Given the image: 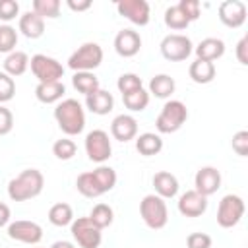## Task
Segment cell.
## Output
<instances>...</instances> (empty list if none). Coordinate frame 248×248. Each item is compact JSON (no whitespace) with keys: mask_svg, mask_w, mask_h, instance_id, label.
Wrapping results in <instances>:
<instances>
[{"mask_svg":"<svg viewBox=\"0 0 248 248\" xmlns=\"http://www.w3.org/2000/svg\"><path fill=\"white\" fill-rule=\"evenodd\" d=\"M45 176L37 169H25L8 182V198L12 202H27L43 192Z\"/></svg>","mask_w":248,"mask_h":248,"instance_id":"1","label":"cell"},{"mask_svg":"<svg viewBox=\"0 0 248 248\" xmlns=\"http://www.w3.org/2000/svg\"><path fill=\"white\" fill-rule=\"evenodd\" d=\"M54 120L66 136H78L85 128V112L76 99H62L56 103Z\"/></svg>","mask_w":248,"mask_h":248,"instance_id":"2","label":"cell"},{"mask_svg":"<svg viewBox=\"0 0 248 248\" xmlns=\"http://www.w3.org/2000/svg\"><path fill=\"white\" fill-rule=\"evenodd\" d=\"M188 118V108L182 101L170 99L163 105L157 120H155V128L159 134H174L182 128V124Z\"/></svg>","mask_w":248,"mask_h":248,"instance_id":"3","label":"cell"},{"mask_svg":"<svg viewBox=\"0 0 248 248\" xmlns=\"http://www.w3.org/2000/svg\"><path fill=\"white\" fill-rule=\"evenodd\" d=\"M140 215L143 219V223L153 229L159 231L169 223V209H167V202L163 198H159L157 194H147L141 202H140Z\"/></svg>","mask_w":248,"mask_h":248,"instance_id":"4","label":"cell"},{"mask_svg":"<svg viewBox=\"0 0 248 248\" xmlns=\"http://www.w3.org/2000/svg\"><path fill=\"white\" fill-rule=\"evenodd\" d=\"M103 62V48L97 43H83L68 58V68L74 72H93Z\"/></svg>","mask_w":248,"mask_h":248,"instance_id":"5","label":"cell"},{"mask_svg":"<svg viewBox=\"0 0 248 248\" xmlns=\"http://www.w3.org/2000/svg\"><path fill=\"white\" fill-rule=\"evenodd\" d=\"M244 217V200L236 194H227L221 198L217 207V225L221 229H232Z\"/></svg>","mask_w":248,"mask_h":248,"instance_id":"6","label":"cell"},{"mask_svg":"<svg viewBox=\"0 0 248 248\" xmlns=\"http://www.w3.org/2000/svg\"><path fill=\"white\" fill-rule=\"evenodd\" d=\"M70 232L79 248H99L103 242V232L91 223L89 217H78L70 225Z\"/></svg>","mask_w":248,"mask_h":248,"instance_id":"7","label":"cell"},{"mask_svg":"<svg viewBox=\"0 0 248 248\" xmlns=\"http://www.w3.org/2000/svg\"><path fill=\"white\" fill-rule=\"evenodd\" d=\"M29 66H31L33 76L39 79V83L62 81L64 68H62V64H60L56 58H52V56H46V54H35V56H31Z\"/></svg>","mask_w":248,"mask_h":248,"instance_id":"8","label":"cell"},{"mask_svg":"<svg viewBox=\"0 0 248 248\" xmlns=\"http://www.w3.org/2000/svg\"><path fill=\"white\" fill-rule=\"evenodd\" d=\"M192 41L182 33H170L161 41V54L170 62H182L192 54Z\"/></svg>","mask_w":248,"mask_h":248,"instance_id":"9","label":"cell"},{"mask_svg":"<svg viewBox=\"0 0 248 248\" xmlns=\"http://www.w3.org/2000/svg\"><path fill=\"white\" fill-rule=\"evenodd\" d=\"M85 153L93 163L103 165L105 161H108V157L112 153L108 134L105 130H91L85 136Z\"/></svg>","mask_w":248,"mask_h":248,"instance_id":"10","label":"cell"},{"mask_svg":"<svg viewBox=\"0 0 248 248\" xmlns=\"http://www.w3.org/2000/svg\"><path fill=\"white\" fill-rule=\"evenodd\" d=\"M8 236L12 240H17V242H23V244H39L41 238H43V229L39 223L35 221H27V219H17V221H12L8 223Z\"/></svg>","mask_w":248,"mask_h":248,"instance_id":"11","label":"cell"},{"mask_svg":"<svg viewBox=\"0 0 248 248\" xmlns=\"http://www.w3.org/2000/svg\"><path fill=\"white\" fill-rule=\"evenodd\" d=\"M116 10L122 17H126L128 21H132L134 25H147L151 12H149V4L145 0H120L116 2Z\"/></svg>","mask_w":248,"mask_h":248,"instance_id":"12","label":"cell"},{"mask_svg":"<svg viewBox=\"0 0 248 248\" xmlns=\"http://www.w3.org/2000/svg\"><path fill=\"white\" fill-rule=\"evenodd\" d=\"M246 4L240 0H225L219 4V19L225 27L236 29L240 25H244L246 21Z\"/></svg>","mask_w":248,"mask_h":248,"instance_id":"13","label":"cell"},{"mask_svg":"<svg viewBox=\"0 0 248 248\" xmlns=\"http://www.w3.org/2000/svg\"><path fill=\"white\" fill-rule=\"evenodd\" d=\"M194 186L196 192L209 198L221 188V172L215 167H202L194 176Z\"/></svg>","mask_w":248,"mask_h":248,"instance_id":"14","label":"cell"},{"mask_svg":"<svg viewBox=\"0 0 248 248\" xmlns=\"http://www.w3.org/2000/svg\"><path fill=\"white\" fill-rule=\"evenodd\" d=\"M178 211L184 217H200L207 211V198L196 190H186L178 198Z\"/></svg>","mask_w":248,"mask_h":248,"instance_id":"15","label":"cell"},{"mask_svg":"<svg viewBox=\"0 0 248 248\" xmlns=\"http://www.w3.org/2000/svg\"><path fill=\"white\" fill-rule=\"evenodd\" d=\"M141 48V37L134 29H122L114 37V50L122 58H132Z\"/></svg>","mask_w":248,"mask_h":248,"instance_id":"16","label":"cell"},{"mask_svg":"<svg viewBox=\"0 0 248 248\" xmlns=\"http://www.w3.org/2000/svg\"><path fill=\"white\" fill-rule=\"evenodd\" d=\"M110 134L118 141H130L138 136V120L132 114H118L110 122Z\"/></svg>","mask_w":248,"mask_h":248,"instance_id":"17","label":"cell"},{"mask_svg":"<svg viewBox=\"0 0 248 248\" xmlns=\"http://www.w3.org/2000/svg\"><path fill=\"white\" fill-rule=\"evenodd\" d=\"M153 188L155 194L163 200L174 198L178 194V178L169 170H159L153 174Z\"/></svg>","mask_w":248,"mask_h":248,"instance_id":"18","label":"cell"},{"mask_svg":"<svg viewBox=\"0 0 248 248\" xmlns=\"http://www.w3.org/2000/svg\"><path fill=\"white\" fill-rule=\"evenodd\" d=\"M198 60H205V62H215L225 54V43L217 37H207L203 41H200V45L194 48Z\"/></svg>","mask_w":248,"mask_h":248,"instance_id":"19","label":"cell"},{"mask_svg":"<svg viewBox=\"0 0 248 248\" xmlns=\"http://www.w3.org/2000/svg\"><path fill=\"white\" fill-rule=\"evenodd\" d=\"M85 107H87L93 114L105 116V114H108V112L112 110V107H114V97H112V93H108V91H105V89H99V91H95V93H91V95L85 97Z\"/></svg>","mask_w":248,"mask_h":248,"instance_id":"20","label":"cell"},{"mask_svg":"<svg viewBox=\"0 0 248 248\" xmlns=\"http://www.w3.org/2000/svg\"><path fill=\"white\" fill-rule=\"evenodd\" d=\"M19 31L27 39H39L45 33V19L39 17L33 10L19 16Z\"/></svg>","mask_w":248,"mask_h":248,"instance_id":"21","label":"cell"},{"mask_svg":"<svg viewBox=\"0 0 248 248\" xmlns=\"http://www.w3.org/2000/svg\"><path fill=\"white\" fill-rule=\"evenodd\" d=\"M66 93V85L62 81H50V83H39L35 87V97L37 101L45 103V105H52V103H60L62 97Z\"/></svg>","mask_w":248,"mask_h":248,"instance_id":"22","label":"cell"},{"mask_svg":"<svg viewBox=\"0 0 248 248\" xmlns=\"http://www.w3.org/2000/svg\"><path fill=\"white\" fill-rule=\"evenodd\" d=\"M188 74H190V79L194 83H200V85H205V83H211L215 79V64L213 62H205V60H194L188 68Z\"/></svg>","mask_w":248,"mask_h":248,"instance_id":"23","label":"cell"},{"mask_svg":"<svg viewBox=\"0 0 248 248\" xmlns=\"http://www.w3.org/2000/svg\"><path fill=\"white\" fill-rule=\"evenodd\" d=\"M136 149L143 157H153L163 149V140L155 132H143L136 136Z\"/></svg>","mask_w":248,"mask_h":248,"instance_id":"24","label":"cell"},{"mask_svg":"<svg viewBox=\"0 0 248 248\" xmlns=\"http://www.w3.org/2000/svg\"><path fill=\"white\" fill-rule=\"evenodd\" d=\"M29 68V56L27 52L23 50H14L6 56L4 60V72L10 76V78H17V76H23Z\"/></svg>","mask_w":248,"mask_h":248,"instance_id":"25","label":"cell"},{"mask_svg":"<svg viewBox=\"0 0 248 248\" xmlns=\"http://www.w3.org/2000/svg\"><path fill=\"white\" fill-rule=\"evenodd\" d=\"M174 89H176V81L169 74H157L151 78L147 93L155 95L157 99H169L174 93Z\"/></svg>","mask_w":248,"mask_h":248,"instance_id":"26","label":"cell"},{"mask_svg":"<svg viewBox=\"0 0 248 248\" xmlns=\"http://www.w3.org/2000/svg\"><path fill=\"white\" fill-rule=\"evenodd\" d=\"M72 85L76 87V91L83 93L85 97L99 91V79L93 72H74V78H72Z\"/></svg>","mask_w":248,"mask_h":248,"instance_id":"27","label":"cell"},{"mask_svg":"<svg viewBox=\"0 0 248 248\" xmlns=\"http://www.w3.org/2000/svg\"><path fill=\"white\" fill-rule=\"evenodd\" d=\"M48 221H50L54 227H66V225H72V221H74L72 205H70V203H64V202L54 203V205L48 209Z\"/></svg>","mask_w":248,"mask_h":248,"instance_id":"28","label":"cell"},{"mask_svg":"<svg viewBox=\"0 0 248 248\" xmlns=\"http://www.w3.org/2000/svg\"><path fill=\"white\" fill-rule=\"evenodd\" d=\"M76 188H78V192H79L81 196H85V198H99V196H103V190L99 188V184H97V180H95V176H93L91 170H89V172H81V174L78 176Z\"/></svg>","mask_w":248,"mask_h":248,"instance_id":"29","label":"cell"},{"mask_svg":"<svg viewBox=\"0 0 248 248\" xmlns=\"http://www.w3.org/2000/svg\"><path fill=\"white\" fill-rule=\"evenodd\" d=\"M89 219H91V223L95 227H99L103 231V229H107V227L112 225L114 211H112V207L108 203H97V205H93V209L89 213Z\"/></svg>","mask_w":248,"mask_h":248,"instance_id":"30","label":"cell"},{"mask_svg":"<svg viewBox=\"0 0 248 248\" xmlns=\"http://www.w3.org/2000/svg\"><path fill=\"white\" fill-rule=\"evenodd\" d=\"M122 101H124V107H126L128 110H132V112H141V110H145L147 105H149V93H147L143 87H140V89H136V91H132V93L122 95Z\"/></svg>","mask_w":248,"mask_h":248,"instance_id":"31","label":"cell"},{"mask_svg":"<svg viewBox=\"0 0 248 248\" xmlns=\"http://www.w3.org/2000/svg\"><path fill=\"white\" fill-rule=\"evenodd\" d=\"M99 188L103 190V194L110 192L114 186H116V170L112 167H107V165H99L95 170H91Z\"/></svg>","mask_w":248,"mask_h":248,"instance_id":"32","label":"cell"},{"mask_svg":"<svg viewBox=\"0 0 248 248\" xmlns=\"http://www.w3.org/2000/svg\"><path fill=\"white\" fill-rule=\"evenodd\" d=\"M165 25L169 29H174V31H182L190 25V21L186 19V16L180 12V8L174 4V6H169L165 10Z\"/></svg>","mask_w":248,"mask_h":248,"instance_id":"33","label":"cell"},{"mask_svg":"<svg viewBox=\"0 0 248 248\" xmlns=\"http://www.w3.org/2000/svg\"><path fill=\"white\" fill-rule=\"evenodd\" d=\"M33 12L43 19H54L60 16V0H33Z\"/></svg>","mask_w":248,"mask_h":248,"instance_id":"34","label":"cell"},{"mask_svg":"<svg viewBox=\"0 0 248 248\" xmlns=\"http://www.w3.org/2000/svg\"><path fill=\"white\" fill-rule=\"evenodd\" d=\"M76 151H78V145H76V141L70 140V138H62V140H56V141L52 143V153H54V157L60 159V161H70V159L76 155Z\"/></svg>","mask_w":248,"mask_h":248,"instance_id":"35","label":"cell"},{"mask_svg":"<svg viewBox=\"0 0 248 248\" xmlns=\"http://www.w3.org/2000/svg\"><path fill=\"white\" fill-rule=\"evenodd\" d=\"M17 45V31L12 25H0V52L10 54L16 50Z\"/></svg>","mask_w":248,"mask_h":248,"instance_id":"36","label":"cell"},{"mask_svg":"<svg viewBox=\"0 0 248 248\" xmlns=\"http://www.w3.org/2000/svg\"><path fill=\"white\" fill-rule=\"evenodd\" d=\"M116 87H118V91H120L122 95H126V93H132V91H136V89H140V87H143V85H141V78H140L138 74L128 72V74H122V76L118 78Z\"/></svg>","mask_w":248,"mask_h":248,"instance_id":"37","label":"cell"},{"mask_svg":"<svg viewBox=\"0 0 248 248\" xmlns=\"http://www.w3.org/2000/svg\"><path fill=\"white\" fill-rule=\"evenodd\" d=\"M16 95V81L6 72H0V105L12 101Z\"/></svg>","mask_w":248,"mask_h":248,"instance_id":"38","label":"cell"},{"mask_svg":"<svg viewBox=\"0 0 248 248\" xmlns=\"http://www.w3.org/2000/svg\"><path fill=\"white\" fill-rule=\"evenodd\" d=\"M176 6L180 8V12L186 16V19H188L190 23H192V21H196V19L200 17V12H202V4H200L198 0H180Z\"/></svg>","mask_w":248,"mask_h":248,"instance_id":"39","label":"cell"},{"mask_svg":"<svg viewBox=\"0 0 248 248\" xmlns=\"http://www.w3.org/2000/svg\"><path fill=\"white\" fill-rule=\"evenodd\" d=\"M19 14V4L16 0H0V19L12 21Z\"/></svg>","mask_w":248,"mask_h":248,"instance_id":"40","label":"cell"},{"mask_svg":"<svg viewBox=\"0 0 248 248\" xmlns=\"http://www.w3.org/2000/svg\"><path fill=\"white\" fill-rule=\"evenodd\" d=\"M232 151L240 157L248 155V132L246 130H240L232 136Z\"/></svg>","mask_w":248,"mask_h":248,"instance_id":"41","label":"cell"},{"mask_svg":"<svg viewBox=\"0 0 248 248\" xmlns=\"http://www.w3.org/2000/svg\"><path fill=\"white\" fill-rule=\"evenodd\" d=\"M211 236L205 232H190L186 238L188 248H211Z\"/></svg>","mask_w":248,"mask_h":248,"instance_id":"42","label":"cell"},{"mask_svg":"<svg viewBox=\"0 0 248 248\" xmlns=\"http://www.w3.org/2000/svg\"><path fill=\"white\" fill-rule=\"evenodd\" d=\"M14 128V114L10 108H6L4 105H0V136L10 134Z\"/></svg>","mask_w":248,"mask_h":248,"instance_id":"43","label":"cell"},{"mask_svg":"<svg viewBox=\"0 0 248 248\" xmlns=\"http://www.w3.org/2000/svg\"><path fill=\"white\" fill-rule=\"evenodd\" d=\"M236 60L242 66H248V35H244L236 45Z\"/></svg>","mask_w":248,"mask_h":248,"instance_id":"44","label":"cell"},{"mask_svg":"<svg viewBox=\"0 0 248 248\" xmlns=\"http://www.w3.org/2000/svg\"><path fill=\"white\" fill-rule=\"evenodd\" d=\"M68 4V8L72 10V12H85V10H89L91 8V0H68L66 2Z\"/></svg>","mask_w":248,"mask_h":248,"instance_id":"45","label":"cell"},{"mask_svg":"<svg viewBox=\"0 0 248 248\" xmlns=\"http://www.w3.org/2000/svg\"><path fill=\"white\" fill-rule=\"evenodd\" d=\"M10 217H12L10 207H8L4 202H0V229H2V227H6V225L10 223Z\"/></svg>","mask_w":248,"mask_h":248,"instance_id":"46","label":"cell"},{"mask_svg":"<svg viewBox=\"0 0 248 248\" xmlns=\"http://www.w3.org/2000/svg\"><path fill=\"white\" fill-rule=\"evenodd\" d=\"M50 248H76V246L70 240H56V242L50 244Z\"/></svg>","mask_w":248,"mask_h":248,"instance_id":"47","label":"cell"}]
</instances>
